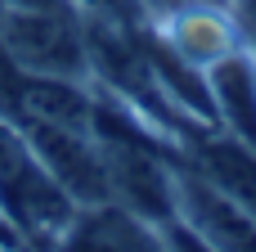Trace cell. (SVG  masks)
Listing matches in <instances>:
<instances>
[{"label":"cell","instance_id":"1","mask_svg":"<svg viewBox=\"0 0 256 252\" xmlns=\"http://www.w3.org/2000/svg\"><path fill=\"white\" fill-rule=\"evenodd\" d=\"M90 131H94V144L104 153L108 198H117L140 221L166 225L180 198H176V171L162 158V149L153 144V135L140 131V126H130V117H122L108 104H94Z\"/></svg>","mask_w":256,"mask_h":252},{"label":"cell","instance_id":"2","mask_svg":"<svg viewBox=\"0 0 256 252\" xmlns=\"http://www.w3.org/2000/svg\"><path fill=\"white\" fill-rule=\"evenodd\" d=\"M0 216L36 243H58L68 221L76 216L72 198L45 171L32 140L4 117H0Z\"/></svg>","mask_w":256,"mask_h":252},{"label":"cell","instance_id":"3","mask_svg":"<svg viewBox=\"0 0 256 252\" xmlns=\"http://www.w3.org/2000/svg\"><path fill=\"white\" fill-rule=\"evenodd\" d=\"M0 50L9 63L45 77H81L90 68L86 27L58 5H0Z\"/></svg>","mask_w":256,"mask_h":252},{"label":"cell","instance_id":"4","mask_svg":"<svg viewBox=\"0 0 256 252\" xmlns=\"http://www.w3.org/2000/svg\"><path fill=\"white\" fill-rule=\"evenodd\" d=\"M36 158L45 162V171L63 185V194L72 203H108V171H104V153L94 144L90 126H58V122H36V126H18Z\"/></svg>","mask_w":256,"mask_h":252},{"label":"cell","instance_id":"5","mask_svg":"<svg viewBox=\"0 0 256 252\" xmlns=\"http://www.w3.org/2000/svg\"><path fill=\"white\" fill-rule=\"evenodd\" d=\"M176 198L189 212V225L216 252H256V216L238 207L225 189H216L202 171L176 176Z\"/></svg>","mask_w":256,"mask_h":252},{"label":"cell","instance_id":"6","mask_svg":"<svg viewBox=\"0 0 256 252\" xmlns=\"http://www.w3.org/2000/svg\"><path fill=\"white\" fill-rule=\"evenodd\" d=\"M58 252H162V239L122 203H90L58 234Z\"/></svg>","mask_w":256,"mask_h":252},{"label":"cell","instance_id":"7","mask_svg":"<svg viewBox=\"0 0 256 252\" xmlns=\"http://www.w3.org/2000/svg\"><path fill=\"white\" fill-rule=\"evenodd\" d=\"M194 158L216 189H225L238 207H248L256 216V149H248L243 140H212V135H198L194 140Z\"/></svg>","mask_w":256,"mask_h":252},{"label":"cell","instance_id":"8","mask_svg":"<svg viewBox=\"0 0 256 252\" xmlns=\"http://www.w3.org/2000/svg\"><path fill=\"white\" fill-rule=\"evenodd\" d=\"M212 108L225 117V126L256 149V68L238 54H220L216 72H212Z\"/></svg>","mask_w":256,"mask_h":252},{"label":"cell","instance_id":"9","mask_svg":"<svg viewBox=\"0 0 256 252\" xmlns=\"http://www.w3.org/2000/svg\"><path fill=\"white\" fill-rule=\"evenodd\" d=\"M162 252H216L194 225H171L166 234H162Z\"/></svg>","mask_w":256,"mask_h":252},{"label":"cell","instance_id":"10","mask_svg":"<svg viewBox=\"0 0 256 252\" xmlns=\"http://www.w3.org/2000/svg\"><path fill=\"white\" fill-rule=\"evenodd\" d=\"M81 5H90V9L104 14V18H122V23H135V18H140V5H135V0H81Z\"/></svg>","mask_w":256,"mask_h":252},{"label":"cell","instance_id":"11","mask_svg":"<svg viewBox=\"0 0 256 252\" xmlns=\"http://www.w3.org/2000/svg\"><path fill=\"white\" fill-rule=\"evenodd\" d=\"M0 5H58V0H0Z\"/></svg>","mask_w":256,"mask_h":252},{"label":"cell","instance_id":"12","mask_svg":"<svg viewBox=\"0 0 256 252\" xmlns=\"http://www.w3.org/2000/svg\"><path fill=\"white\" fill-rule=\"evenodd\" d=\"M248 18H252V23H256V0H248Z\"/></svg>","mask_w":256,"mask_h":252}]
</instances>
